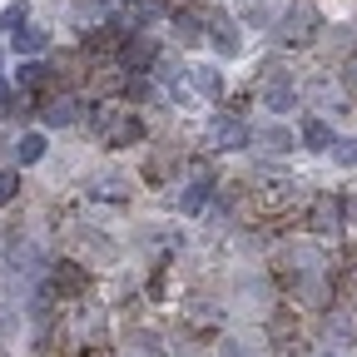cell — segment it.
Listing matches in <instances>:
<instances>
[{"label": "cell", "mask_w": 357, "mask_h": 357, "mask_svg": "<svg viewBox=\"0 0 357 357\" xmlns=\"http://www.w3.org/2000/svg\"><path fill=\"white\" fill-rule=\"evenodd\" d=\"M89 124H95V134H105L109 149H129V144H144V124L134 114H119V109H95L89 114Z\"/></svg>", "instance_id": "6da1fadb"}, {"label": "cell", "mask_w": 357, "mask_h": 357, "mask_svg": "<svg viewBox=\"0 0 357 357\" xmlns=\"http://www.w3.org/2000/svg\"><path fill=\"white\" fill-rule=\"evenodd\" d=\"M312 35H318V15H312L307 6H293L283 20H278V45L283 50H298V45H312Z\"/></svg>", "instance_id": "7a4b0ae2"}, {"label": "cell", "mask_w": 357, "mask_h": 357, "mask_svg": "<svg viewBox=\"0 0 357 357\" xmlns=\"http://www.w3.org/2000/svg\"><path fill=\"white\" fill-rule=\"evenodd\" d=\"M307 223H312L318 234H337V229H342V199H337V194H318V199H312V208H307Z\"/></svg>", "instance_id": "3957f363"}, {"label": "cell", "mask_w": 357, "mask_h": 357, "mask_svg": "<svg viewBox=\"0 0 357 357\" xmlns=\"http://www.w3.org/2000/svg\"><path fill=\"white\" fill-rule=\"evenodd\" d=\"M208 144H213V149H243V144H248L243 119H234V114L213 119V124H208Z\"/></svg>", "instance_id": "277c9868"}, {"label": "cell", "mask_w": 357, "mask_h": 357, "mask_svg": "<svg viewBox=\"0 0 357 357\" xmlns=\"http://www.w3.org/2000/svg\"><path fill=\"white\" fill-rule=\"evenodd\" d=\"M119 70H149L154 65V40H144V35H129V40H119V60H114Z\"/></svg>", "instance_id": "5b68a950"}, {"label": "cell", "mask_w": 357, "mask_h": 357, "mask_svg": "<svg viewBox=\"0 0 357 357\" xmlns=\"http://www.w3.org/2000/svg\"><path fill=\"white\" fill-rule=\"evenodd\" d=\"M208 45L218 55H238V30L229 15H208Z\"/></svg>", "instance_id": "8992f818"}, {"label": "cell", "mask_w": 357, "mask_h": 357, "mask_svg": "<svg viewBox=\"0 0 357 357\" xmlns=\"http://www.w3.org/2000/svg\"><path fill=\"white\" fill-rule=\"evenodd\" d=\"M84 288H89V273H84V268H75V263H60V268H55V293L75 298V293H84Z\"/></svg>", "instance_id": "52a82bcc"}, {"label": "cell", "mask_w": 357, "mask_h": 357, "mask_svg": "<svg viewBox=\"0 0 357 357\" xmlns=\"http://www.w3.org/2000/svg\"><path fill=\"white\" fill-rule=\"evenodd\" d=\"M263 105L273 109V114H283V109H293V105H298V89H293L288 79H273V84L263 89Z\"/></svg>", "instance_id": "ba28073f"}, {"label": "cell", "mask_w": 357, "mask_h": 357, "mask_svg": "<svg viewBox=\"0 0 357 357\" xmlns=\"http://www.w3.org/2000/svg\"><path fill=\"white\" fill-rule=\"evenodd\" d=\"M10 45L20 55H35V50H45V45H50V35H45L40 25H15V35H10Z\"/></svg>", "instance_id": "9c48e42d"}, {"label": "cell", "mask_w": 357, "mask_h": 357, "mask_svg": "<svg viewBox=\"0 0 357 357\" xmlns=\"http://www.w3.org/2000/svg\"><path fill=\"white\" fill-rule=\"evenodd\" d=\"M208 194H213V178H208V174H199L194 184L184 189V199H178V208H184V213H199V208L208 204Z\"/></svg>", "instance_id": "30bf717a"}, {"label": "cell", "mask_w": 357, "mask_h": 357, "mask_svg": "<svg viewBox=\"0 0 357 357\" xmlns=\"http://www.w3.org/2000/svg\"><path fill=\"white\" fill-rule=\"evenodd\" d=\"M75 119H79V105H75L70 95H60V100H50V105H45V124L65 129V124H75Z\"/></svg>", "instance_id": "8fae6325"}, {"label": "cell", "mask_w": 357, "mask_h": 357, "mask_svg": "<svg viewBox=\"0 0 357 357\" xmlns=\"http://www.w3.org/2000/svg\"><path fill=\"white\" fill-rule=\"evenodd\" d=\"M199 20H204L199 10H178V15H174V35H178V45H199V40H204Z\"/></svg>", "instance_id": "7c38bea8"}, {"label": "cell", "mask_w": 357, "mask_h": 357, "mask_svg": "<svg viewBox=\"0 0 357 357\" xmlns=\"http://www.w3.org/2000/svg\"><path fill=\"white\" fill-rule=\"evenodd\" d=\"M194 89H199V95H208V100H218V95H223V75H218L213 65H199V70H194Z\"/></svg>", "instance_id": "4fadbf2b"}, {"label": "cell", "mask_w": 357, "mask_h": 357, "mask_svg": "<svg viewBox=\"0 0 357 357\" xmlns=\"http://www.w3.org/2000/svg\"><path fill=\"white\" fill-rule=\"evenodd\" d=\"M45 154V134H20L15 139V164H35Z\"/></svg>", "instance_id": "5bb4252c"}, {"label": "cell", "mask_w": 357, "mask_h": 357, "mask_svg": "<svg viewBox=\"0 0 357 357\" xmlns=\"http://www.w3.org/2000/svg\"><path fill=\"white\" fill-rule=\"evenodd\" d=\"M45 84H50V65H20V89L25 95H35Z\"/></svg>", "instance_id": "9a60e30c"}, {"label": "cell", "mask_w": 357, "mask_h": 357, "mask_svg": "<svg viewBox=\"0 0 357 357\" xmlns=\"http://www.w3.org/2000/svg\"><path fill=\"white\" fill-rule=\"evenodd\" d=\"M303 139H307V149H333V129L323 119H307L303 124Z\"/></svg>", "instance_id": "2e32d148"}, {"label": "cell", "mask_w": 357, "mask_h": 357, "mask_svg": "<svg viewBox=\"0 0 357 357\" xmlns=\"http://www.w3.org/2000/svg\"><path fill=\"white\" fill-rule=\"evenodd\" d=\"M134 20H139V25H149V20H159L164 10H169V0H134Z\"/></svg>", "instance_id": "e0dca14e"}, {"label": "cell", "mask_w": 357, "mask_h": 357, "mask_svg": "<svg viewBox=\"0 0 357 357\" xmlns=\"http://www.w3.org/2000/svg\"><path fill=\"white\" fill-rule=\"evenodd\" d=\"M263 144H268V149H273V154H283V149H293V134L273 124V129H263Z\"/></svg>", "instance_id": "ac0fdd59"}, {"label": "cell", "mask_w": 357, "mask_h": 357, "mask_svg": "<svg viewBox=\"0 0 357 357\" xmlns=\"http://www.w3.org/2000/svg\"><path fill=\"white\" fill-rule=\"evenodd\" d=\"M333 154H337V164L357 169V139H333Z\"/></svg>", "instance_id": "d6986e66"}, {"label": "cell", "mask_w": 357, "mask_h": 357, "mask_svg": "<svg viewBox=\"0 0 357 357\" xmlns=\"http://www.w3.org/2000/svg\"><path fill=\"white\" fill-rule=\"evenodd\" d=\"M15 194H20V174H10V169H6V174H0V204H10Z\"/></svg>", "instance_id": "ffe728a7"}, {"label": "cell", "mask_w": 357, "mask_h": 357, "mask_svg": "<svg viewBox=\"0 0 357 357\" xmlns=\"http://www.w3.org/2000/svg\"><path fill=\"white\" fill-rule=\"evenodd\" d=\"M0 25H25V6H10L6 15H0Z\"/></svg>", "instance_id": "44dd1931"}, {"label": "cell", "mask_w": 357, "mask_h": 357, "mask_svg": "<svg viewBox=\"0 0 357 357\" xmlns=\"http://www.w3.org/2000/svg\"><path fill=\"white\" fill-rule=\"evenodd\" d=\"M6 100H10V84H6V79H0V105H6Z\"/></svg>", "instance_id": "7402d4cb"}, {"label": "cell", "mask_w": 357, "mask_h": 357, "mask_svg": "<svg viewBox=\"0 0 357 357\" xmlns=\"http://www.w3.org/2000/svg\"><path fill=\"white\" fill-rule=\"evenodd\" d=\"M347 79H352V84H357V60H352V65H347Z\"/></svg>", "instance_id": "603a6c76"}, {"label": "cell", "mask_w": 357, "mask_h": 357, "mask_svg": "<svg viewBox=\"0 0 357 357\" xmlns=\"http://www.w3.org/2000/svg\"><path fill=\"white\" fill-rule=\"evenodd\" d=\"M0 357H10V352H6V347H0Z\"/></svg>", "instance_id": "cb8c5ba5"}, {"label": "cell", "mask_w": 357, "mask_h": 357, "mask_svg": "<svg viewBox=\"0 0 357 357\" xmlns=\"http://www.w3.org/2000/svg\"><path fill=\"white\" fill-rule=\"evenodd\" d=\"M328 357H333V352H328Z\"/></svg>", "instance_id": "d4e9b609"}]
</instances>
